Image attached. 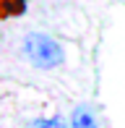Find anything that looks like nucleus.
I'll list each match as a JSON object with an SVG mask.
<instances>
[{"mask_svg":"<svg viewBox=\"0 0 125 128\" xmlns=\"http://www.w3.org/2000/svg\"><path fill=\"white\" fill-rule=\"evenodd\" d=\"M0 39H3V37H0Z\"/></svg>","mask_w":125,"mask_h":128,"instance_id":"nucleus-5","label":"nucleus"},{"mask_svg":"<svg viewBox=\"0 0 125 128\" xmlns=\"http://www.w3.org/2000/svg\"><path fill=\"white\" fill-rule=\"evenodd\" d=\"M24 55L34 68H42V71H52L65 60L60 42L42 32H29L24 37Z\"/></svg>","mask_w":125,"mask_h":128,"instance_id":"nucleus-1","label":"nucleus"},{"mask_svg":"<svg viewBox=\"0 0 125 128\" xmlns=\"http://www.w3.org/2000/svg\"><path fill=\"white\" fill-rule=\"evenodd\" d=\"M31 128H68V123L60 115H52V118H37L31 123Z\"/></svg>","mask_w":125,"mask_h":128,"instance_id":"nucleus-4","label":"nucleus"},{"mask_svg":"<svg viewBox=\"0 0 125 128\" xmlns=\"http://www.w3.org/2000/svg\"><path fill=\"white\" fill-rule=\"evenodd\" d=\"M70 128H99V123H96L91 110L81 104V107H76L73 115H70Z\"/></svg>","mask_w":125,"mask_h":128,"instance_id":"nucleus-3","label":"nucleus"},{"mask_svg":"<svg viewBox=\"0 0 125 128\" xmlns=\"http://www.w3.org/2000/svg\"><path fill=\"white\" fill-rule=\"evenodd\" d=\"M26 5H29V0H0V21L24 16L26 13Z\"/></svg>","mask_w":125,"mask_h":128,"instance_id":"nucleus-2","label":"nucleus"}]
</instances>
